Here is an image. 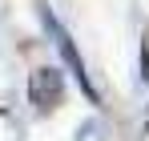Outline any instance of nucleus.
Segmentation results:
<instances>
[{
	"instance_id": "obj_1",
	"label": "nucleus",
	"mask_w": 149,
	"mask_h": 141,
	"mask_svg": "<svg viewBox=\"0 0 149 141\" xmlns=\"http://www.w3.org/2000/svg\"><path fill=\"white\" fill-rule=\"evenodd\" d=\"M40 20H45V28H49V32H52V40H56V48H61V57L69 61V73H73V77H77V85L85 89V97H97V89L89 85V73H85V65H81V52H77V45H73V36H69V32H65V28L56 24V16H52V12H49V8H45V4H40Z\"/></svg>"
},
{
	"instance_id": "obj_2",
	"label": "nucleus",
	"mask_w": 149,
	"mask_h": 141,
	"mask_svg": "<svg viewBox=\"0 0 149 141\" xmlns=\"http://www.w3.org/2000/svg\"><path fill=\"white\" fill-rule=\"evenodd\" d=\"M61 93H65V77L56 69H36L32 81H28V101L36 113H52L61 105Z\"/></svg>"
}]
</instances>
